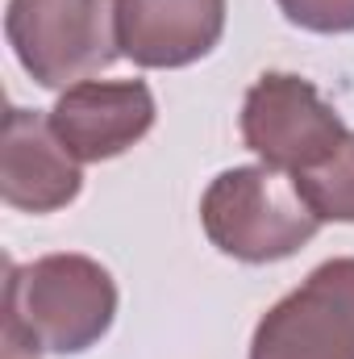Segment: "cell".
Wrapping results in <instances>:
<instances>
[{"instance_id":"9c48e42d","label":"cell","mask_w":354,"mask_h":359,"mask_svg":"<svg viewBox=\"0 0 354 359\" xmlns=\"http://www.w3.org/2000/svg\"><path fill=\"white\" fill-rule=\"evenodd\" d=\"M296 188L321 222H354V134L342 138L325 163L296 176Z\"/></svg>"},{"instance_id":"ba28073f","label":"cell","mask_w":354,"mask_h":359,"mask_svg":"<svg viewBox=\"0 0 354 359\" xmlns=\"http://www.w3.org/2000/svg\"><path fill=\"white\" fill-rule=\"evenodd\" d=\"M225 0H117L121 55L142 67H183L217 46Z\"/></svg>"},{"instance_id":"5b68a950","label":"cell","mask_w":354,"mask_h":359,"mask_svg":"<svg viewBox=\"0 0 354 359\" xmlns=\"http://www.w3.org/2000/svg\"><path fill=\"white\" fill-rule=\"evenodd\" d=\"M250 359H354V259L321 264L255 330Z\"/></svg>"},{"instance_id":"52a82bcc","label":"cell","mask_w":354,"mask_h":359,"mask_svg":"<svg viewBox=\"0 0 354 359\" xmlns=\"http://www.w3.org/2000/svg\"><path fill=\"white\" fill-rule=\"evenodd\" d=\"M80 159L63 147L50 117L29 109H8L0 147V196L25 213H50L76 201Z\"/></svg>"},{"instance_id":"6da1fadb","label":"cell","mask_w":354,"mask_h":359,"mask_svg":"<svg viewBox=\"0 0 354 359\" xmlns=\"http://www.w3.org/2000/svg\"><path fill=\"white\" fill-rule=\"evenodd\" d=\"M117 313L113 276L88 255H46L8 268L4 355H76L108 330Z\"/></svg>"},{"instance_id":"8992f818","label":"cell","mask_w":354,"mask_h":359,"mask_svg":"<svg viewBox=\"0 0 354 359\" xmlns=\"http://www.w3.org/2000/svg\"><path fill=\"white\" fill-rule=\"evenodd\" d=\"M50 126L76 159L100 163L129 151L155 126V96L142 80H121V84L84 80L59 96Z\"/></svg>"},{"instance_id":"30bf717a","label":"cell","mask_w":354,"mask_h":359,"mask_svg":"<svg viewBox=\"0 0 354 359\" xmlns=\"http://www.w3.org/2000/svg\"><path fill=\"white\" fill-rule=\"evenodd\" d=\"M279 8L292 25H304L313 34L354 29V0H279Z\"/></svg>"},{"instance_id":"7a4b0ae2","label":"cell","mask_w":354,"mask_h":359,"mask_svg":"<svg viewBox=\"0 0 354 359\" xmlns=\"http://www.w3.org/2000/svg\"><path fill=\"white\" fill-rule=\"evenodd\" d=\"M200 222L225 255L246 264H267L300 251L321 226L296 180H283L275 168H234L217 176L204 192Z\"/></svg>"},{"instance_id":"3957f363","label":"cell","mask_w":354,"mask_h":359,"mask_svg":"<svg viewBox=\"0 0 354 359\" xmlns=\"http://www.w3.org/2000/svg\"><path fill=\"white\" fill-rule=\"evenodd\" d=\"M4 34L46 88L84 84L121 55L117 0H8Z\"/></svg>"},{"instance_id":"277c9868","label":"cell","mask_w":354,"mask_h":359,"mask_svg":"<svg viewBox=\"0 0 354 359\" xmlns=\"http://www.w3.org/2000/svg\"><path fill=\"white\" fill-rule=\"evenodd\" d=\"M242 138L267 168L304 176L342 147L346 126L309 80L271 72L246 92Z\"/></svg>"}]
</instances>
